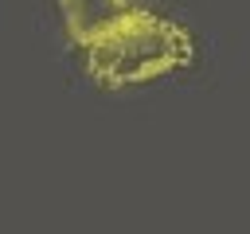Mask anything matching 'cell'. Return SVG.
<instances>
[{
    "label": "cell",
    "mask_w": 250,
    "mask_h": 234,
    "mask_svg": "<svg viewBox=\"0 0 250 234\" xmlns=\"http://www.w3.org/2000/svg\"><path fill=\"white\" fill-rule=\"evenodd\" d=\"M74 51L82 58V70L105 90L141 86V82L188 70L195 62L191 31L180 20L148 12V8H133L102 23Z\"/></svg>",
    "instance_id": "obj_1"
},
{
    "label": "cell",
    "mask_w": 250,
    "mask_h": 234,
    "mask_svg": "<svg viewBox=\"0 0 250 234\" xmlns=\"http://www.w3.org/2000/svg\"><path fill=\"white\" fill-rule=\"evenodd\" d=\"M133 8H141V4L137 0H59L70 47H78L90 31H98L102 23H109V20H117V16H125Z\"/></svg>",
    "instance_id": "obj_2"
}]
</instances>
